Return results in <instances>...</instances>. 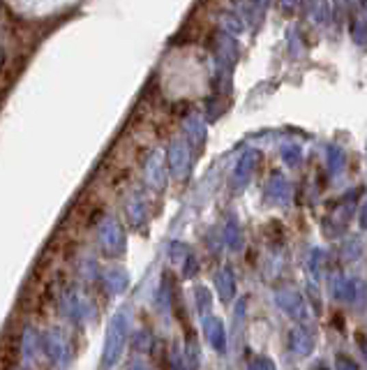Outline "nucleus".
Returning <instances> with one entry per match:
<instances>
[{
	"label": "nucleus",
	"mask_w": 367,
	"mask_h": 370,
	"mask_svg": "<svg viewBox=\"0 0 367 370\" xmlns=\"http://www.w3.org/2000/svg\"><path fill=\"white\" fill-rule=\"evenodd\" d=\"M356 280H351V278H344V276H338L333 280V294L335 299L340 301H353L356 299Z\"/></svg>",
	"instance_id": "7ed1b4c3"
},
{
	"label": "nucleus",
	"mask_w": 367,
	"mask_h": 370,
	"mask_svg": "<svg viewBox=\"0 0 367 370\" xmlns=\"http://www.w3.org/2000/svg\"><path fill=\"white\" fill-rule=\"evenodd\" d=\"M358 343H360V347H363V354L367 356V341H365V336H358Z\"/></svg>",
	"instance_id": "dca6fc26"
},
{
	"label": "nucleus",
	"mask_w": 367,
	"mask_h": 370,
	"mask_svg": "<svg viewBox=\"0 0 367 370\" xmlns=\"http://www.w3.org/2000/svg\"><path fill=\"white\" fill-rule=\"evenodd\" d=\"M323 266H326V257H323V250H314L310 254V269L314 273V278H319L323 273Z\"/></svg>",
	"instance_id": "0eeeda50"
},
{
	"label": "nucleus",
	"mask_w": 367,
	"mask_h": 370,
	"mask_svg": "<svg viewBox=\"0 0 367 370\" xmlns=\"http://www.w3.org/2000/svg\"><path fill=\"white\" fill-rule=\"evenodd\" d=\"M234 289H236L234 276H231L229 271L219 273V292H222V299H224V301H229L231 296H234Z\"/></svg>",
	"instance_id": "423d86ee"
},
{
	"label": "nucleus",
	"mask_w": 367,
	"mask_h": 370,
	"mask_svg": "<svg viewBox=\"0 0 367 370\" xmlns=\"http://www.w3.org/2000/svg\"><path fill=\"white\" fill-rule=\"evenodd\" d=\"M271 190L275 192V197H280V199H286V195H289V187H286V181L282 176H275L271 183Z\"/></svg>",
	"instance_id": "9b49d317"
},
{
	"label": "nucleus",
	"mask_w": 367,
	"mask_h": 370,
	"mask_svg": "<svg viewBox=\"0 0 367 370\" xmlns=\"http://www.w3.org/2000/svg\"><path fill=\"white\" fill-rule=\"evenodd\" d=\"M319 370H328V368H319Z\"/></svg>",
	"instance_id": "f3484780"
},
{
	"label": "nucleus",
	"mask_w": 367,
	"mask_h": 370,
	"mask_svg": "<svg viewBox=\"0 0 367 370\" xmlns=\"http://www.w3.org/2000/svg\"><path fill=\"white\" fill-rule=\"evenodd\" d=\"M360 227L367 229V204L363 206V211H360Z\"/></svg>",
	"instance_id": "2eb2a0df"
},
{
	"label": "nucleus",
	"mask_w": 367,
	"mask_h": 370,
	"mask_svg": "<svg viewBox=\"0 0 367 370\" xmlns=\"http://www.w3.org/2000/svg\"><path fill=\"white\" fill-rule=\"evenodd\" d=\"M229 241H231V246H234V248L241 246V241H238V229H236L234 222L229 224Z\"/></svg>",
	"instance_id": "4468645a"
},
{
	"label": "nucleus",
	"mask_w": 367,
	"mask_h": 370,
	"mask_svg": "<svg viewBox=\"0 0 367 370\" xmlns=\"http://www.w3.org/2000/svg\"><path fill=\"white\" fill-rule=\"evenodd\" d=\"M277 303L284 308L286 313L291 315V317L296 319H305V303L301 299V294H293V292H284L277 296Z\"/></svg>",
	"instance_id": "f03ea898"
},
{
	"label": "nucleus",
	"mask_w": 367,
	"mask_h": 370,
	"mask_svg": "<svg viewBox=\"0 0 367 370\" xmlns=\"http://www.w3.org/2000/svg\"><path fill=\"white\" fill-rule=\"evenodd\" d=\"M210 338H213V345L219 349V352H224V331H222V324L219 321H210Z\"/></svg>",
	"instance_id": "1a4fd4ad"
},
{
	"label": "nucleus",
	"mask_w": 367,
	"mask_h": 370,
	"mask_svg": "<svg viewBox=\"0 0 367 370\" xmlns=\"http://www.w3.org/2000/svg\"><path fill=\"white\" fill-rule=\"evenodd\" d=\"M351 35L356 44H367V19H360L351 26Z\"/></svg>",
	"instance_id": "6e6552de"
},
{
	"label": "nucleus",
	"mask_w": 367,
	"mask_h": 370,
	"mask_svg": "<svg viewBox=\"0 0 367 370\" xmlns=\"http://www.w3.org/2000/svg\"><path fill=\"white\" fill-rule=\"evenodd\" d=\"M249 370H275V366H273L271 359H256Z\"/></svg>",
	"instance_id": "ddd939ff"
},
{
	"label": "nucleus",
	"mask_w": 367,
	"mask_h": 370,
	"mask_svg": "<svg viewBox=\"0 0 367 370\" xmlns=\"http://www.w3.org/2000/svg\"><path fill=\"white\" fill-rule=\"evenodd\" d=\"M365 12H367V3H365Z\"/></svg>",
	"instance_id": "a211bd4d"
},
{
	"label": "nucleus",
	"mask_w": 367,
	"mask_h": 370,
	"mask_svg": "<svg viewBox=\"0 0 367 370\" xmlns=\"http://www.w3.org/2000/svg\"><path fill=\"white\" fill-rule=\"evenodd\" d=\"M291 347L298 356H308L312 354V349H314V338H312L310 331L296 326V329L291 331Z\"/></svg>",
	"instance_id": "f257e3e1"
},
{
	"label": "nucleus",
	"mask_w": 367,
	"mask_h": 370,
	"mask_svg": "<svg viewBox=\"0 0 367 370\" xmlns=\"http://www.w3.org/2000/svg\"><path fill=\"white\" fill-rule=\"evenodd\" d=\"M335 370H360L358 363L346 354H338L335 356Z\"/></svg>",
	"instance_id": "f8f14e48"
},
{
	"label": "nucleus",
	"mask_w": 367,
	"mask_h": 370,
	"mask_svg": "<svg viewBox=\"0 0 367 370\" xmlns=\"http://www.w3.org/2000/svg\"><path fill=\"white\" fill-rule=\"evenodd\" d=\"M346 167V153L344 148L338 146V144H333V146H328V169L333 176H338L344 172Z\"/></svg>",
	"instance_id": "20e7f679"
},
{
	"label": "nucleus",
	"mask_w": 367,
	"mask_h": 370,
	"mask_svg": "<svg viewBox=\"0 0 367 370\" xmlns=\"http://www.w3.org/2000/svg\"><path fill=\"white\" fill-rule=\"evenodd\" d=\"M340 254H342V259H344V262H356L360 254H363V246H360L358 239H349V241L342 243Z\"/></svg>",
	"instance_id": "39448f33"
},
{
	"label": "nucleus",
	"mask_w": 367,
	"mask_h": 370,
	"mask_svg": "<svg viewBox=\"0 0 367 370\" xmlns=\"http://www.w3.org/2000/svg\"><path fill=\"white\" fill-rule=\"evenodd\" d=\"M282 155L291 167H296V165H301V160H303V148L301 146H284Z\"/></svg>",
	"instance_id": "9d476101"
}]
</instances>
